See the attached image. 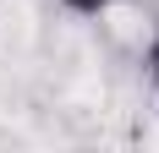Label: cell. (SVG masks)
Wrapping results in <instances>:
<instances>
[{"label":"cell","mask_w":159,"mask_h":153,"mask_svg":"<svg viewBox=\"0 0 159 153\" xmlns=\"http://www.w3.org/2000/svg\"><path fill=\"white\" fill-rule=\"evenodd\" d=\"M61 6H66L71 16H104V11L115 6V0H61Z\"/></svg>","instance_id":"6da1fadb"},{"label":"cell","mask_w":159,"mask_h":153,"mask_svg":"<svg viewBox=\"0 0 159 153\" xmlns=\"http://www.w3.org/2000/svg\"><path fill=\"white\" fill-rule=\"evenodd\" d=\"M143 60H148V82H154V98H159V33L148 38V55H143Z\"/></svg>","instance_id":"7a4b0ae2"}]
</instances>
